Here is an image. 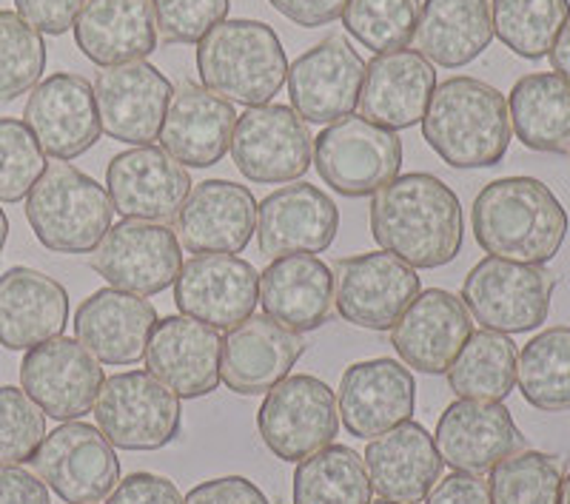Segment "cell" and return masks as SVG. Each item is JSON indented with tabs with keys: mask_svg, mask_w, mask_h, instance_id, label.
Wrapping results in <instances>:
<instances>
[{
	"mask_svg": "<svg viewBox=\"0 0 570 504\" xmlns=\"http://www.w3.org/2000/svg\"><path fill=\"white\" fill-rule=\"evenodd\" d=\"M371 234L380 248L411 268L454 263L465 239V217L454 188L428 171L396 175L371 200Z\"/></svg>",
	"mask_w": 570,
	"mask_h": 504,
	"instance_id": "cell-1",
	"label": "cell"
},
{
	"mask_svg": "<svg viewBox=\"0 0 570 504\" xmlns=\"http://www.w3.org/2000/svg\"><path fill=\"white\" fill-rule=\"evenodd\" d=\"M471 228L488 257L548 266L568 237V211L537 177H502L476 195Z\"/></svg>",
	"mask_w": 570,
	"mask_h": 504,
	"instance_id": "cell-2",
	"label": "cell"
},
{
	"mask_svg": "<svg viewBox=\"0 0 570 504\" xmlns=\"http://www.w3.org/2000/svg\"><path fill=\"white\" fill-rule=\"evenodd\" d=\"M511 135L505 95L465 75L436 86L422 117V137L451 168L499 166Z\"/></svg>",
	"mask_w": 570,
	"mask_h": 504,
	"instance_id": "cell-3",
	"label": "cell"
},
{
	"mask_svg": "<svg viewBox=\"0 0 570 504\" xmlns=\"http://www.w3.org/2000/svg\"><path fill=\"white\" fill-rule=\"evenodd\" d=\"M197 75L228 103L266 106L283 89L288 58L263 20H223L197 43Z\"/></svg>",
	"mask_w": 570,
	"mask_h": 504,
	"instance_id": "cell-4",
	"label": "cell"
},
{
	"mask_svg": "<svg viewBox=\"0 0 570 504\" xmlns=\"http://www.w3.org/2000/svg\"><path fill=\"white\" fill-rule=\"evenodd\" d=\"M109 191L69 162H49L27 197V220L43 248L91 254L111 228Z\"/></svg>",
	"mask_w": 570,
	"mask_h": 504,
	"instance_id": "cell-5",
	"label": "cell"
},
{
	"mask_svg": "<svg viewBox=\"0 0 570 504\" xmlns=\"http://www.w3.org/2000/svg\"><path fill=\"white\" fill-rule=\"evenodd\" d=\"M557 277L544 266L485 257L468 271L462 303L471 317L497 334H528L551 314Z\"/></svg>",
	"mask_w": 570,
	"mask_h": 504,
	"instance_id": "cell-6",
	"label": "cell"
},
{
	"mask_svg": "<svg viewBox=\"0 0 570 504\" xmlns=\"http://www.w3.org/2000/svg\"><path fill=\"white\" fill-rule=\"evenodd\" d=\"M95 422L120 451H160L180 434V399L149 370H124L104 382Z\"/></svg>",
	"mask_w": 570,
	"mask_h": 504,
	"instance_id": "cell-7",
	"label": "cell"
},
{
	"mask_svg": "<svg viewBox=\"0 0 570 504\" xmlns=\"http://www.w3.org/2000/svg\"><path fill=\"white\" fill-rule=\"evenodd\" d=\"M320 180L343 197H374L402 168V140L363 115L343 117L314 137Z\"/></svg>",
	"mask_w": 570,
	"mask_h": 504,
	"instance_id": "cell-8",
	"label": "cell"
},
{
	"mask_svg": "<svg viewBox=\"0 0 570 504\" xmlns=\"http://www.w3.org/2000/svg\"><path fill=\"white\" fill-rule=\"evenodd\" d=\"M257 431L277 459H308L328 447L340 431L334 391L312 374H288L259 405Z\"/></svg>",
	"mask_w": 570,
	"mask_h": 504,
	"instance_id": "cell-9",
	"label": "cell"
},
{
	"mask_svg": "<svg viewBox=\"0 0 570 504\" xmlns=\"http://www.w3.org/2000/svg\"><path fill=\"white\" fill-rule=\"evenodd\" d=\"M234 166L248 182L279 186L312 168V131L292 106H248L232 135Z\"/></svg>",
	"mask_w": 570,
	"mask_h": 504,
	"instance_id": "cell-10",
	"label": "cell"
},
{
	"mask_svg": "<svg viewBox=\"0 0 570 504\" xmlns=\"http://www.w3.org/2000/svg\"><path fill=\"white\" fill-rule=\"evenodd\" d=\"M38 478L69 504H98L120 482V459L100 427L63 422L46 434L32 459Z\"/></svg>",
	"mask_w": 570,
	"mask_h": 504,
	"instance_id": "cell-11",
	"label": "cell"
},
{
	"mask_svg": "<svg viewBox=\"0 0 570 504\" xmlns=\"http://www.w3.org/2000/svg\"><path fill=\"white\" fill-rule=\"evenodd\" d=\"M89 266L117 291L155 297L175 285L183 268V246L163 223L124 220L106 231Z\"/></svg>",
	"mask_w": 570,
	"mask_h": 504,
	"instance_id": "cell-12",
	"label": "cell"
},
{
	"mask_svg": "<svg viewBox=\"0 0 570 504\" xmlns=\"http://www.w3.org/2000/svg\"><path fill=\"white\" fill-rule=\"evenodd\" d=\"M420 291V274L389 251L356 254L334 266V308L356 328L391 330Z\"/></svg>",
	"mask_w": 570,
	"mask_h": 504,
	"instance_id": "cell-13",
	"label": "cell"
},
{
	"mask_svg": "<svg viewBox=\"0 0 570 504\" xmlns=\"http://www.w3.org/2000/svg\"><path fill=\"white\" fill-rule=\"evenodd\" d=\"M106 374L86 345L69 336H55L27 350L20 363V388L58 422H78L95 407Z\"/></svg>",
	"mask_w": 570,
	"mask_h": 504,
	"instance_id": "cell-14",
	"label": "cell"
},
{
	"mask_svg": "<svg viewBox=\"0 0 570 504\" xmlns=\"http://www.w3.org/2000/svg\"><path fill=\"white\" fill-rule=\"evenodd\" d=\"M288 100L305 123L331 126L360 103L365 60L343 34L320 40L288 66Z\"/></svg>",
	"mask_w": 570,
	"mask_h": 504,
	"instance_id": "cell-15",
	"label": "cell"
},
{
	"mask_svg": "<svg viewBox=\"0 0 570 504\" xmlns=\"http://www.w3.org/2000/svg\"><path fill=\"white\" fill-rule=\"evenodd\" d=\"M175 303L183 317L232 330L259 303V274L237 254H195L175 279Z\"/></svg>",
	"mask_w": 570,
	"mask_h": 504,
	"instance_id": "cell-16",
	"label": "cell"
},
{
	"mask_svg": "<svg viewBox=\"0 0 570 504\" xmlns=\"http://www.w3.org/2000/svg\"><path fill=\"white\" fill-rule=\"evenodd\" d=\"M23 123L32 129L43 155L60 162L86 155L104 135L95 86L71 71H58L35 86L23 109Z\"/></svg>",
	"mask_w": 570,
	"mask_h": 504,
	"instance_id": "cell-17",
	"label": "cell"
},
{
	"mask_svg": "<svg viewBox=\"0 0 570 504\" xmlns=\"http://www.w3.org/2000/svg\"><path fill=\"white\" fill-rule=\"evenodd\" d=\"M111 208L124 220H175L191 195V175L183 162L155 146H137L111 157L106 168Z\"/></svg>",
	"mask_w": 570,
	"mask_h": 504,
	"instance_id": "cell-18",
	"label": "cell"
},
{
	"mask_svg": "<svg viewBox=\"0 0 570 504\" xmlns=\"http://www.w3.org/2000/svg\"><path fill=\"white\" fill-rule=\"evenodd\" d=\"M171 91V80L146 60L109 66L95 80L100 126L117 142L151 146L160 137Z\"/></svg>",
	"mask_w": 570,
	"mask_h": 504,
	"instance_id": "cell-19",
	"label": "cell"
},
{
	"mask_svg": "<svg viewBox=\"0 0 570 504\" xmlns=\"http://www.w3.org/2000/svg\"><path fill=\"white\" fill-rule=\"evenodd\" d=\"M220 363V330L183 314L157 319L146 345V365L177 399H200L217 391Z\"/></svg>",
	"mask_w": 570,
	"mask_h": 504,
	"instance_id": "cell-20",
	"label": "cell"
},
{
	"mask_svg": "<svg viewBox=\"0 0 570 504\" xmlns=\"http://www.w3.org/2000/svg\"><path fill=\"white\" fill-rule=\"evenodd\" d=\"M434 445L442 465L480 476L522 451L525 436L502 402L456 399L436 422Z\"/></svg>",
	"mask_w": 570,
	"mask_h": 504,
	"instance_id": "cell-21",
	"label": "cell"
},
{
	"mask_svg": "<svg viewBox=\"0 0 570 504\" xmlns=\"http://www.w3.org/2000/svg\"><path fill=\"white\" fill-rule=\"evenodd\" d=\"M471 310L445 288H425L391 328V345L409 368L448 374L456 354L473 334Z\"/></svg>",
	"mask_w": 570,
	"mask_h": 504,
	"instance_id": "cell-22",
	"label": "cell"
},
{
	"mask_svg": "<svg viewBox=\"0 0 570 504\" xmlns=\"http://www.w3.org/2000/svg\"><path fill=\"white\" fill-rule=\"evenodd\" d=\"M416 382L396 359H365L345 368L340 379L337 411L356 439H376L414 414Z\"/></svg>",
	"mask_w": 570,
	"mask_h": 504,
	"instance_id": "cell-23",
	"label": "cell"
},
{
	"mask_svg": "<svg viewBox=\"0 0 570 504\" xmlns=\"http://www.w3.org/2000/svg\"><path fill=\"white\" fill-rule=\"evenodd\" d=\"M340 228L337 202L312 182L283 186L257 206V246L266 257L323 254Z\"/></svg>",
	"mask_w": 570,
	"mask_h": 504,
	"instance_id": "cell-24",
	"label": "cell"
},
{
	"mask_svg": "<svg viewBox=\"0 0 570 504\" xmlns=\"http://www.w3.org/2000/svg\"><path fill=\"white\" fill-rule=\"evenodd\" d=\"M303 350L305 339L297 330L274 323L266 314H252L223 339L220 382L232 394H268L292 374Z\"/></svg>",
	"mask_w": 570,
	"mask_h": 504,
	"instance_id": "cell-25",
	"label": "cell"
},
{
	"mask_svg": "<svg viewBox=\"0 0 570 504\" xmlns=\"http://www.w3.org/2000/svg\"><path fill=\"white\" fill-rule=\"evenodd\" d=\"M257 228V200L246 186L206 180L177 214V239L191 254H237L252 243Z\"/></svg>",
	"mask_w": 570,
	"mask_h": 504,
	"instance_id": "cell-26",
	"label": "cell"
},
{
	"mask_svg": "<svg viewBox=\"0 0 570 504\" xmlns=\"http://www.w3.org/2000/svg\"><path fill=\"white\" fill-rule=\"evenodd\" d=\"M237 111L220 95L191 80L171 91L169 109L163 117L160 146L166 155L191 168H208L220 162L232 149Z\"/></svg>",
	"mask_w": 570,
	"mask_h": 504,
	"instance_id": "cell-27",
	"label": "cell"
},
{
	"mask_svg": "<svg viewBox=\"0 0 570 504\" xmlns=\"http://www.w3.org/2000/svg\"><path fill=\"white\" fill-rule=\"evenodd\" d=\"M434 89V63L416 49L374 55V60L365 63L360 111L383 129H411L425 117Z\"/></svg>",
	"mask_w": 570,
	"mask_h": 504,
	"instance_id": "cell-28",
	"label": "cell"
},
{
	"mask_svg": "<svg viewBox=\"0 0 570 504\" xmlns=\"http://www.w3.org/2000/svg\"><path fill=\"white\" fill-rule=\"evenodd\" d=\"M363 462L371 491L400 504L425 502L442 473V456L434 445V436L414 419L371 439Z\"/></svg>",
	"mask_w": 570,
	"mask_h": 504,
	"instance_id": "cell-29",
	"label": "cell"
},
{
	"mask_svg": "<svg viewBox=\"0 0 570 504\" xmlns=\"http://www.w3.org/2000/svg\"><path fill=\"white\" fill-rule=\"evenodd\" d=\"M155 325L157 310L149 299L117 288L95 291L75 314L78 343L106 365L140 363Z\"/></svg>",
	"mask_w": 570,
	"mask_h": 504,
	"instance_id": "cell-30",
	"label": "cell"
},
{
	"mask_svg": "<svg viewBox=\"0 0 570 504\" xmlns=\"http://www.w3.org/2000/svg\"><path fill=\"white\" fill-rule=\"evenodd\" d=\"M69 323V294L58 279L27 266L9 268L0 277V345L29 350L55 336Z\"/></svg>",
	"mask_w": 570,
	"mask_h": 504,
	"instance_id": "cell-31",
	"label": "cell"
},
{
	"mask_svg": "<svg viewBox=\"0 0 570 504\" xmlns=\"http://www.w3.org/2000/svg\"><path fill=\"white\" fill-rule=\"evenodd\" d=\"M259 305L297 334L317 330L334 310V274L317 254H285L259 274Z\"/></svg>",
	"mask_w": 570,
	"mask_h": 504,
	"instance_id": "cell-32",
	"label": "cell"
},
{
	"mask_svg": "<svg viewBox=\"0 0 570 504\" xmlns=\"http://www.w3.org/2000/svg\"><path fill=\"white\" fill-rule=\"evenodd\" d=\"M75 40L100 69L146 60L157 49L151 0H86L75 20Z\"/></svg>",
	"mask_w": 570,
	"mask_h": 504,
	"instance_id": "cell-33",
	"label": "cell"
},
{
	"mask_svg": "<svg viewBox=\"0 0 570 504\" xmlns=\"http://www.w3.org/2000/svg\"><path fill=\"white\" fill-rule=\"evenodd\" d=\"M493 40L488 0H425L420 3L416 52L442 69H462L485 52Z\"/></svg>",
	"mask_w": 570,
	"mask_h": 504,
	"instance_id": "cell-34",
	"label": "cell"
},
{
	"mask_svg": "<svg viewBox=\"0 0 570 504\" xmlns=\"http://www.w3.org/2000/svg\"><path fill=\"white\" fill-rule=\"evenodd\" d=\"M508 115L517 140L531 151H570V83L557 71H537L513 83Z\"/></svg>",
	"mask_w": 570,
	"mask_h": 504,
	"instance_id": "cell-35",
	"label": "cell"
},
{
	"mask_svg": "<svg viewBox=\"0 0 570 504\" xmlns=\"http://www.w3.org/2000/svg\"><path fill=\"white\" fill-rule=\"evenodd\" d=\"M517 345L508 334L473 330L448 368V385L460 399L502 402L517 385Z\"/></svg>",
	"mask_w": 570,
	"mask_h": 504,
	"instance_id": "cell-36",
	"label": "cell"
},
{
	"mask_svg": "<svg viewBox=\"0 0 570 504\" xmlns=\"http://www.w3.org/2000/svg\"><path fill=\"white\" fill-rule=\"evenodd\" d=\"M363 456L348 445H328L294 471V504H371Z\"/></svg>",
	"mask_w": 570,
	"mask_h": 504,
	"instance_id": "cell-37",
	"label": "cell"
},
{
	"mask_svg": "<svg viewBox=\"0 0 570 504\" xmlns=\"http://www.w3.org/2000/svg\"><path fill=\"white\" fill-rule=\"evenodd\" d=\"M517 385L537 411H570V328L557 325L533 336L519 354Z\"/></svg>",
	"mask_w": 570,
	"mask_h": 504,
	"instance_id": "cell-38",
	"label": "cell"
},
{
	"mask_svg": "<svg viewBox=\"0 0 570 504\" xmlns=\"http://www.w3.org/2000/svg\"><path fill=\"white\" fill-rule=\"evenodd\" d=\"M570 18V0H493V34L525 60L551 52Z\"/></svg>",
	"mask_w": 570,
	"mask_h": 504,
	"instance_id": "cell-39",
	"label": "cell"
},
{
	"mask_svg": "<svg viewBox=\"0 0 570 504\" xmlns=\"http://www.w3.org/2000/svg\"><path fill=\"white\" fill-rule=\"evenodd\" d=\"M562 462L539 451L513 453L491 471V504H559Z\"/></svg>",
	"mask_w": 570,
	"mask_h": 504,
	"instance_id": "cell-40",
	"label": "cell"
},
{
	"mask_svg": "<svg viewBox=\"0 0 570 504\" xmlns=\"http://www.w3.org/2000/svg\"><path fill=\"white\" fill-rule=\"evenodd\" d=\"M420 0H348L343 27L374 55L409 49L414 40Z\"/></svg>",
	"mask_w": 570,
	"mask_h": 504,
	"instance_id": "cell-41",
	"label": "cell"
},
{
	"mask_svg": "<svg viewBox=\"0 0 570 504\" xmlns=\"http://www.w3.org/2000/svg\"><path fill=\"white\" fill-rule=\"evenodd\" d=\"M46 43L18 12L0 9V103L20 98L40 83Z\"/></svg>",
	"mask_w": 570,
	"mask_h": 504,
	"instance_id": "cell-42",
	"label": "cell"
},
{
	"mask_svg": "<svg viewBox=\"0 0 570 504\" xmlns=\"http://www.w3.org/2000/svg\"><path fill=\"white\" fill-rule=\"evenodd\" d=\"M46 171V155L18 117H0V202L27 200Z\"/></svg>",
	"mask_w": 570,
	"mask_h": 504,
	"instance_id": "cell-43",
	"label": "cell"
},
{
	"mask_svg": "<svg viewBox=\"0 0 570 504\" xmlns=\"http://www.w3.org/2000/svg\"><path fill=\"white\" fill-rule=\"evenodd\" d=\"M46 439V414L23 388H0V467L27 465Z\"/></svg>",
	"mask_w": 570,
	"mask_h": 504,
	"instance_id": "cell-44",
	"label": "cell"
},
{
	"mask_svg": "<svg viewBox=\"0 0 570 504\" xmlns=\"http://www.w3.org/2000/svg\"><path fill=\"white\" fill-rule=\"evenodd\" d=\"M157 29L171 43H200L228 14V0H151Z\"/></svg>",
	"mask_w": 570,
	"mask_h": 504,
	"instance_id": "cell-45",
	"label": "cell"
},
{
	"mask_svg": "<svg viewBox=\"0 0 570 504\" xmlns=\"http://www.w3.org/2000/svg\"><path fill=\"white\" fill-rule=\"evenodd\" d=\"M86 0H14V9L40 34H66L83 12Z\"/></svg>",
	"mask_w": 570,
	"mask_h": 504,
	"instance_id": "cell-46",
	"label": "cell"
},
{
	"mask_svg": "<svg viewBox=\"0 0 570 504\" xmlns=\"http://www.w3.org/2000/svg\"><path fill=\"white\" fill-rule=\"evenodd\" d=\"M106 504H183V496L171 478L157 473H129L124 482H117Z\"/></svg>",
	"mask_w": 570,
	"mask_h": 504,
	"instance_id": "cell-47",
	"label": "cell"
},
{
	"mask_svg": "<svg viewBox=\"0 0 570 504\" xmlns=\"http://www.w3.org/2000/svg\"><path fill=\"white\" fill-rule=\"evenodd\" d=\"M183 504H272L266 493L246 476H220L200 482L186 493Z\"/></svg>",
	"mask_w": 570,
	"mask_h": 504,
	"instance_id": "cell-48",
	"label": "cell"
},
{
	"mask_svg": "<svg viewBox=\"0 0 570 504\" xmlns=\"http://www.w3.org/2000/svg\"><path fill=\"white\" fill-rule=\"evenodd\" d=\"M425 504H491V487L476 473L454 471L431 487Z\"/></svg>",
	"mask_w": 570,
	"mask_h": 504,
	"instance_id": "cell-49",
	"label": "cell"
},
{
	"mask_svg": "<svg viewBox=\"0 0 570 504\" xmlns=\"http://www.w3.org/2000/svg\"><path fill=\"white\" fill-rule=\"evenodd\" d=\"M268 3L297 27L317 29L343 18L348 0H268Z\"/></svg>",
	"mask_w": 570,
	"mask_h": 504,
	"instance_id": "cell-50",
	"label": "cell"
},
{
	"mask_svg": "<svg viewBox=\"0 0 570 504\" xmlns=\"http://www.w3.org/2000/svg\"><path fill=\"white\" fill-rule=\"evenodd\" d=\"M0 504H52L49 487L20 465L0 467Z\"/></svg>",
	"mask_w": 570,
	"mask_h": 504,
	"instance_id": "cell-51",
	"label": "cell"
},
{
	"mask_svg": "<svg viewBox=\"0 0 570 504\" xmlns=\"http://www.w3.org/2000/svg\"><path fill=\"white\" fill-rule=\"evenodd\" d=\"M548 55H551L553 71H557L559 78H564L570 83V18L562 27V32H559V38L553 40L551 52Z\"/></svg>",
	"mask_w": 570,
	"mask_h": 504,
	"instance_id": "cell-52",
	"label": "cell"
},
{
	"mask_svg": "<svg viewBox=\"0 0 570 504\" xmlns=\"http://www.w3.org/2000/svg\"><path fill=\"white\" fill-rule=\"evenodd\" d=\"M7 239H9V217L7 211L0 208V254H3V248H7Z\"/></svg>",
	"mask_w": 570,
	"mask_h": 504,
	"instance_id": "cell-53",
	"label": "cell"
},
{
	"mask_svg": "<svg viewBox=\"0 0 570 504\" xmlns=\"http://www.w3.org/2000/svg\"><path fill=\"white\" fill-rule=\"evenodd\" d=\"M559 504H570V473L562 478V496H559Z\"/></svg>",
	"mask_w": 570,
	"mask_h": 504,
	"instance_id": "cell-54",
	"label": "cell"
},
{
	"mask_svg": "<svg viewBox=\"0 0 570 504\" xmlns=\"http://www.w3.org/2000/svg\"><path fill=\"white\" fill-rule=\"evenodd\" d=\"M374 504H400V502H389V498H383V502H374Z\"/></svg>",
	"mask_w": 570,
	"mask_h": 504,
	"instance_id": "cell-55",
	"label": "cell"
}]
</instances>
